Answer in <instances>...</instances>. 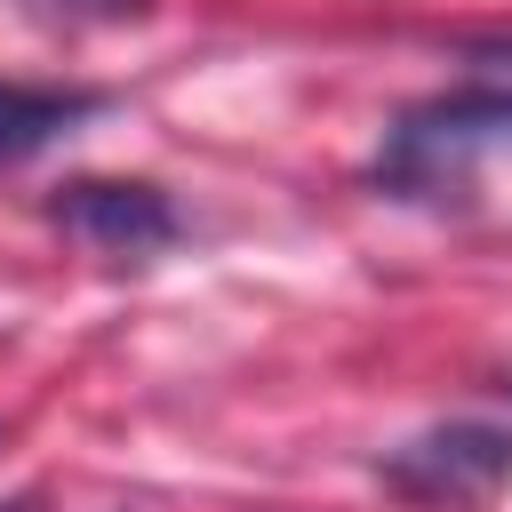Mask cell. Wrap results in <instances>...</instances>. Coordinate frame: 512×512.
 I'll return each mask as SVG.
<instances>
[{"label": "cell", "instance_id": "cell-5", "mask_svg": "<svg viewBox=\"0 0 512 512\" xmlns=\"http://www.w3.org/2000/svg\"><path fill=\"white\" fill-rule=\"evenodd\" d=\"M464 88L512 104V40H504V32H496V40H464Z\"/></svg>", "mask_w": 512, "mask_h": 512}, {"label": "cell", "instance_id": "cell-1", "mask_svg": "<svg viewBox=\"0 0 512 512\" xmlns=\"http://www.w3.org/2000/svg\"><path fill=\"white\" fill-rule=\"evenodd\" d=\"M504 144H512V104H496L480 88H456L440 104H416L384 136L376 176L400 184V192H448V184H464V168L480 152H504Z\"/></svg>", "mask_w": 512, "mask_h": 512}, {"label": "cell", "instance_id": "cell-3", "mask_svg": "<svg viewBox=\"0 0 512 512\" xmlns=\"http://www.w3.org/2000/svg\"><path fill=\"white\" fill-rule=\"evenodd\" d=\"M56 224L80 232L104 256H144V248H168L176 240V216H168V200L152 184H72L56 200Z\"/></svg>", "mask_w": 512, "mask_h": 512}, {"label": "cell", "instance_id": "cell-6", "mask_svg": "<svg viewBox=\"0 0 512 512\" xmlns=\"http://www.w3.org/2000/svg\"><path fill=\"white\" fill-rule=\"evenodd\" d=\"M48 16H72V24H128V16H144L152 0H40Z\"/></svg>", "mask_w": 512, "mask_h": 512}, {"label": "cell", "instance_id": "cell-4", "mask_svg": "<svg viewBox=\"0 0 512 512\" xmlns=\"http://www.w3.org/2000/svg\"><path fill=\"white\" fill-rule=\"evenodd\" d=\"M96 104L104 96H88V88H16V80H0V160H32L40 144H56Z\"/></svg>", "mask_w": 512, "mask_h": 512}, {"label": "cell", "instance_id": "cell-2", "mask_svg": "<svg viewBox=\"0 0 512 512\" xmlns=\"http://www.w3.org/2000/svg\"><path fill=\"white\" fill-rule=\"evenodd\" d=\"M384 488L408 504H448V512H480L512 488V432L504 424H432L416 440H400L384 464Z\"/></svg>", "mask_w": 512, "mask_h": 512}]
</instances>
